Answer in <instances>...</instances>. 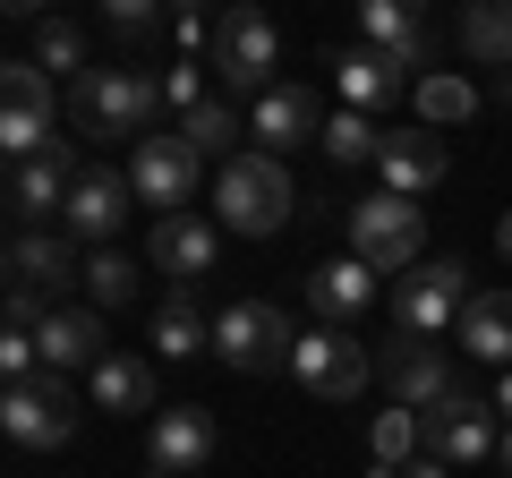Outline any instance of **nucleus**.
Wrapping results in <instances>:
<instances>
[{"mask_svg":"<svg viewBox=\"0 0 512 478\" xmlns=\"http://www.w3.org/2000/svg\"><path fill=\"white\" fill-rule=\"evenodd\" d=\"M214 222L239 239H274L291 222V171L274 154H231L214 171Z\"/></svg>","mask_w":512,"mask_h":478,"instance_id":"nucleus-1","label":"nucleus"},{"mask_svg":"<svg viewBox=\"0 0 512 478\" xmlns=\"http://www.w3.org/2000/svg\"><path fill=\"white\" fill-rule=\"evenodd\" d=\"M154 103H163V77L128 69V60H111V69H94L86 86L69 94V120H77L86 137H137V146H146Z\"/></svg>","mask_w":512,"mask_h":478,"instance_id":"nucleus-2","label":"nucleus"},{"mask_svg":"<svg viewBox=\"0 0 512 478\" xmlns=\"http://www.w3.org/2000/svg\"><path fill=\"white\" fill-rule=\"evenodd\" d=\"M419 248H427V214L410 197H359L350 205V257L367 274H419Z\"/></svg>","mask_w":512,"mask_h":478,"instance_id":"nucleus-3","label":"nucleus"},{"mask_svg":"<svg viewBox=\"0 0 512 478\" xmlns=\"http://www.w3.org/2000/svg\"><path fill=\"white\" fill-rule=\"evenodd\" d=\"M274 60H282V35H274L265 9H222V18H214V60H205V69H214L231 94H248V103H256V94H274L282 86Z\"/></svg>","mask_w":512,"mask_h":478,"instance_id":"nucleus-4","label":"nucleus"},{"mask_svg":"<svg viewBox=\"0 0 512 478\" xmlns=\"http://www.w3.org/2000/svg\"><path fill=\"white\" fill-rule=\"evenodd\" d=\"M214 359H222V368H239V376H274V368H291V359H299V333H291V316H282V308L239 299V308L214 316Z\"/></svg>","mask_w":512,"mask_h":478,"instance_id":"nucleus-5","label":"nucleus"},{"mask_svg":"<svg viewBox=\"0 0 512 478\" xmlns=\"http://www.w3.org/2000/svg\"><path fill=\"white\" fill-rule=\"evenodd\" d=\"M495 444H504V427H495V402H478V393H444L436 410H419V453L444 470H478V461H495Z\"/></svg>","mask_w":512,"mask_h":478,"instance_id":"nucleus-6","label":"nucleus"},{"mask_svg":"<svg viewBox=\"0 0 512 478\" xmlns=\"http://www.w3.org/2000/svg\"><path fill=\"white\" fill-rule=\"evenodd\" d=\"M0 427H9V444L18 453H60V444L77 436V393H69V376H26V385H9L0 393Z\"/></svg>","mask_w":512,"mask_h":478,"instance_id":"nucleus-7","label":"nucleus"},{"mask_svg":"<svg viewBox=\"0 0 512 478\" xmlns=\"http://www.w3.org/2000/svg\"><path fill=\"white\" fill-rule=\"evenodd\" d=\"M197 180H205V154L188 146L180 129H171V137H146V146L128 154V188H137V205H154V222L188 214V197H197Z\"/></svg>","mask_w":512,"mask_h":478,"instance_id":"nucleus-8","label":"nucleus"},{"mask_svg":"<svg viewBox=\"0 0 512 478\" xmlns=\"http://www.w3.org/2000/svg\"><path fill=\"white\" fill-rule=\"evenodd\" d=\"M128 205H137V188H128V171H111V163H86L77 171V188H69V205H60V231L77 239V248H120V222H128Z\"/></svg>","mask_w":512,"mask_h":478,"instance_id":"nucleus-9","label":"nucleus"},{"mask_svg":"<svg viewBox=\"0 0 512 478\" xmlns=\"http://www.w3.org/2000/svg\"><path fill=\"white\" fill-rule=\"evenodd\" d=\"M461 308H470V291H461V257H427L419 274L393 282V325H402L410 342H436L444 325H461Z\"/></svg>","mask_w":512,"mask_h":478,"instance_id":"nucleus-10","label":"nucleus"},{"mask_svg":"<svg viewBox=\"0 0 512 478\" xmlns=\"http://www.w3.org/2000/svg\"><path fill=\"white\" fill-rule=\"evenodd\" d=\"M291 376L316 393V402H359L367 376H376V359H367V342H350L342 325H316V333H299Z\"/></svg>","mask_w":512,"mask_h":478,"instance_id":"nucleus-11","label":"nucleus"},{"mask_svg":"<svg viewBox=\"0 0 512 478\" xmlns=\"http://www.w3.org/2000/svg\"><path fill=\"white\" fill-rule=\"evenodd\" d=\"M9 282L43 291L52 308H69V291H86V257H77L69 231H18L9 239Z\"/></svg>","mask_w":512,"mask_h":478,"instance_id":"nucleus-12","label":"nucleus"},{"mask_svg":"<svg viewBox=\"0 0 512 478\" xmlns=\"http://www.w3.org/2000/svg\"><path fill=\"white\" fill-rule=\"evenodd\" d=\"M77 171L86 163L69 154V137H60L52 154H35V163H9V214H18V231H43V222L60 231V205H69Z\"/></svg>","mask_w":512,"mask_h":478,"instance_id":"nucleus-13","label":"nucleus"},{"mask_svg":"<svg viewBox=\"0 0 512 478\" xmlns=\"http://www.w3.org/2000/svg\"><path fill=\"white\" fill-rule=\"evenodd\" d=\"M325 69H333V94H342V111H393L402 94H419V86H410V69H402L393 52H376V43H342Z\"/></svg>","mask_w":512,"mask_h":478,"instance_id":"nucleus-14","label":"nucleus"},{"mask_svg":"<svg viewBox=\"0 0 512 478\" xmlns=\"http://www.w3.org/2000/svg\"><path fill=\"white\" fill-rule=\"evenodd\" d=\"M214 461V410L180 402V410H154L146 427V478H197Z\"/></svg>","mask_w":512,"mask_h":478,"instance_id":"nucleus-15","label":"nucleus"},{"mask_svg":"<svg viewBox=\"0 0 512 478\" xmlns=\"http://www.w3.org/2000/svg\"><path fill=\"white\" fill-rule=\"evenodd\" d=\"M35 350H43V368L52 376H77V368H103L111 359V342H103V308H86V299H69V308H52L35 325Z\"/></svg>","mask_w":512,"mask_h":478,"instance_id":"nucleus-16","label":"nucleus"},{"mask_svg":"<svg viewBox=\"0 0 512 478\" xmlns=\"http://www.w3.org/2000/svg\"><path fill=\"white\" fill-rule=\"evenodd\" d=\"M376 368H384V393H393V410H436L444 393H453V359H444L436 342H410V333H402V342H384Z\"/></svg>","mask_w":512,"mask_h":478,"instance_id":"nucleus-17","label":"nucleus"},{"mask_svg":"<svg viewBox=\"0 0 512 478\" xmlns=\"http://www.w3.org/2000/svg\"><path fill=\"white\" fill-rule=\"evenodd\" d=\"M248 129H256V154H291V146H316L325 137V111H316L308 86H274V94H256L248 103Z\"/></svg>","mask_w":512,"mask_h":478,"instance_id":"nucleus-18","label":"nucleus"},{"mask_svg":"<svg viewBox=\"0 0 512 478\" xmlns=\"http://www.w3.org/2000/svg\"><path fill=\"white\" fill-rule=\"evenodd\" d=\"M146 257H154V265H163V274L188 291V282L214 274V257H222V222H205V214H171V222H154Z\"/></svg>","mask_w":512,"mask_h":478,"instance_id":"nucleus-19","label":"nucleus"},{"mask_svg":"<svg viewBox=\"0 0 512 478\" xmlns=\"http://www.w3.org/2000/svg\"><path fill=\"white\" fill-rule=\"evenodd\" d=\"M359 43H376V52H393L402 69H419V60L436 52V26H427V9H419V0H367Z\"/></svg>","mask_w":512,"mask_h":478,"instance_id":"nucleus-20","label":"nucleus"},{"mask_svg":"<svg viewBox=\"0 0 512 478\" xmlns=\"http://www.w3.org/2000/svg\"><path fill=\"white\" fill-rule=\"evenodd\" d=\"M376 171H384V197H427V188L444 180V137H436V129H402V137H384Z\"/></svg>","mask_w":512,"mask_h":478,"instance_id":"nucleus-21","label":"nucleus"},{"mask_svg":"<svg viewBox=\"0 0 512 478\" xmlns=\"http://www.w3.org/2000/svg\"><path fill=\"white\" fill-rule=\"evenodd\" d=\"M308 308L325 316V325H350V316L376 308V274H367L359 257H325V265L308 274Z\"/></svg>","mask_w":512,"mask_h":478,"instance_id":"nucleus-22","label":"nucleus"},{"mask_svg":"<svg viewBox=\"0 0 512 478\" xmlns=\"http://www.w3.org/2000/svg\"><path fill=\"white\" fill-rule=\"evenodd\" d=\"M461 359L512 368V291H478L470 308H461Z\"/></svg>","mask_w":512,"mask_h":478,"instance_id":"nucleus-23","label":"nucleus"},{"mask_svg":"<svg viewBox=\"0 0 512 478\" xmlns=\"http://www.w3.org/2000/svg\"><path fill=\"white\" fill-rule=\"evenodd\" d=\"M86 385H94V402L120 410V419H154V410H163V402H154V368H146V359H128V350H111Z\"/></svg>","mask_w":512,"mask_h":478,"instance_id":"nucleus-24","label":"nucleus"},{"mask_svg":"<svg viewBox=\"0 0 512 478\" xmlns=\"http://www.w3.org/2000/svg\"><path fill=\"white\" fill-rule=\"evenodd\" d=\"M419 129H461V120H478V86L470 77H453V69H436V77H419Z\"/></svg>","mask_w":512,"mask_h":478,"instance_id":"nucleus-25","label":"nucleus"},{"mask_svg":"<svg viewBox=\"0 0 512 478\" xmlns=\"http://www.w3.org/2000/svg\"><path fill=\"white\" fill-rule=\"evenodd\" d=\"M461 52L487 60V69H512V0H478V9H461Z\"/></svg>","mask_w":512,"mask_h":478,"instance_id":"nucleus-26","label":"nucleus"},{"mask_svg":"<svg viewBox=\"0 0 512 478\" xmlns=\"http://www.w3.org/2000/svg\"><path fill=\"white\" fill-rule=\"evenodd\" d=\"M154 350H163V359H197V350H214V325L197 316L188 291H171L163 308H154Z\"/></svg>","mask_w":512,"mask_h":478,"instance_id":"nucleus-27","label":"nucleus"},{"mask_svg":"<svg viewBox=\"0 0 512 478\" xmlns=\"http://www.w3.org/2000/svg\"><path fill=\"white\" fill-rule=\"evenodd\" d=\"M137 282H146V274H137V257H128V248H94V257H86V308H128V299H137Z\"/></svg>","mask_w":512,"mask_h":478,"instance_id":"nucleus-28","label":"nucleus"},{"mask_svg":"<svg viewBox=\"0 0 512 478\" xmlns=\"http://www.w3.org/2000/svg\"><path fill=\"white\" fill-rule=\"evenodd\" d=\"M35 69H43V77H77V86H86V77H94L86 35H77L69 18H35Z\"/></svg>","mask_w":512,"mask_h":478,"instance_id":"nucleus-29","label":"nucleus"},{"mask_svg":"<svg viewBox=\"0 0 512 478\" xmlns=\"http://www.w3.org/2000/svg\"><path fill=\"white\" fill-rule=\"evenodd\" d=\"M316 146H325V163H376L384 137H376L367 111H325V137H316Z\"/></svg>","mask_w":512,"mask_h":478,"instance_id":"nucleus-30","label":"nucleus"},{"mask_svg":"<svg viewBox=\"0 0 512 478\" xmlns=\"http://www.w3.org/2000/svg\"><path fill=\"white\" fill-rule=\"evenodd\" d=\"M239 129H248V120H239L231 103H197V111H188V120H180V137H188V146L205 154V163H231Z\"/></svg>","mask_w":512,"mask_h":478,"instance_id":"nucleus-31","label":"nucleus"},{"mask_svg":"<svg viewBox=\"0 0 512 478\" xmlns=\"http://www.w3.org/2000/svg\"><path fill=\"white\" fill-rule=\"evenodd\" d=\"M0 111H26V120H60L52 77H43L35 60H9V69H0Z\"/></svg>","mask_w":512,"mask_h":478,"instance_id":"nucleus-32","label":"nucleus"},{"mask_svg":"<svg viewBox=\"0 0 512 478\" xmlns=\"http://www.w3.org/2000/svg\"><path fill=\"white\" fill-rule=\"evenodd\" d=\"M367 444H376V470H402V461H419V410H376Z\"/></svg>","mask_w":512,"mask_h":478,"instance_id":"nucleus-33","label":"nucleus"},{"mask_svg":"<svg viewBox=\"0 0 512 478\" xmlns=\"http://www.w3.org/2000/svg\"><path fill=\"white\" fill-rule=\"evenodd\" d=\"M103 26H111V35H120V43H146V35H163V9H154V0H103Z\"/></svg>","mask_w":512,"mask_h":478,"instance_id":"nucleus-34","label":"nucleus"},{"mask_svg":"<svg viewBox=\"0 0 512 478\" xmlns=\"http://www.w3.org/2000/svg\"><path fill=\"white\" fill-rule=\"evenodd\" d=\"M163 103H180V120H188L197 103H214V94H205V69H197V60H180V69L163 77Z\"/></svg>","mask_w":512,"mask_h":478,"instance_id":"nucleus-35","label":"nucleus"},{"mask_svg":"<svg viewBox=\"0 0 512 478\" xmlns=\"http://www.w3.org/2000/svg\"><path fill=\"white\" fill-rule=\"evenodd\" d=\"M402 478H453V470H444V461H427V453H419V461H402Z\"/></svg>","mask_w":512,"mask_h":478,"instance_id":"nucleus-36","label":"nucleus"},{"mask_svg":"<svg viewBox=\"0 0 512 478\" xmlns=\"http://www.w3.org/2000/svg\"><path fill=\"white\" fill-rule=\"evenodd\" d=\"M495 257H504V265H512V214H504V222H495Z\"/></svg>","mask_w":512,"mask_h":478,"instance_id":"nucleus-37","label":"nucleus"},{"mask_svg":"<svg viewBox=\"0 0 512 478\" xmlns=\"http://www.w3.org/2000/svg\"><path fill=\"white\" fill-rule=\"evenodd\" d=\"M495 419H512V368H504V385H495Z\"/></svg>","mask_w":512,"mask_h":478,"instance_id":"nucleus-38","label":"nucleus"},{"mask_svg":"<svg viewBox=\"0 0 512 478\" xmlns=\"http://www.w3.org/2000/svg\"><path fill=\"white\" fill-rule=\"evenodd\" d=\"M495 461H504V470H512V427H504V444H495Z\"/></svg>","mask_w":512,"mask_h":478,"instance_id":"nucleus-39","label":"nucleus"},{"mask_svg":"<svg viewBox=\"0 0 512 478\" xmlns=\"http://www.w3.org/2000/svg\"><path fill=\"white\" fill-rule=\"evenodd\" d=\"M367 478H402V470H367Z\"/></svg>","mask_w":512,"mask_h":478,"instance_id":"nucleus-40","label":"nucleus"},{"mask_svg":"<svg viewBox=\"0 0 512 478\" xmlns=\"http://www.w3.org/2000/svg\"><path fill=\"white\" fill-rule=\"evenodd\" d=\"M504 103H512V77H504Z\"/></svg>","mask_w":512,"mask_h":478,"instance_id":"nucleus-41","label":"nucleus"}]
</instances>
